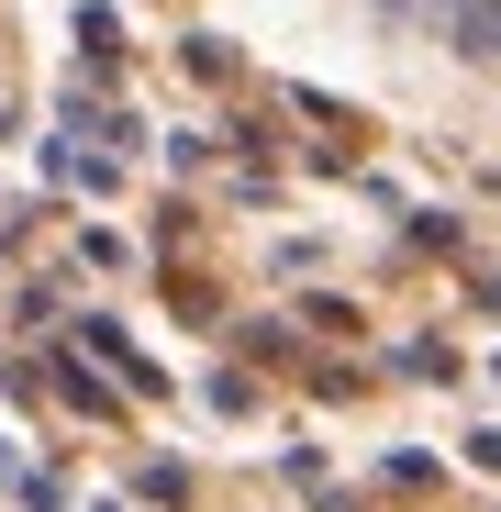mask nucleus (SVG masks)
I'll return each instance as SVG.
<instances>
[{
    "instance_id": "nucleus-1",
    "label": "nucleus",
    "mask_w": 501,
    "mask_h": 512,
    "mask_svg": "<svg viewBox=\"0 0 501 512\" xmlns=\"http://www.w3.org/2000/svg\"><path fill=\"white\" fill-rule=\"evenodd\" d=\"M379 12H390L401 34L468 56V67H501V0H379Z\"/></svg>"
}]
</instances>
